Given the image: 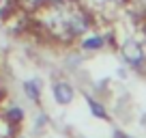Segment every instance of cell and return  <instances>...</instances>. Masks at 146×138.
Listing matches in <instances>:
<instances>
[{
    "instance_id": "cell-1",
    "label": "cell",
    "mask_w": 146,
    "mask_h": 138,
    "mask_svg": "<svg viewBox=\"0 0 146 138\" xmlns=\"http://www.w3.org/2000/svg\"><path fill=\"white\" fill-rule=\"evenodd\" d=\"M52 95H54V101L60 106H69L75 99V91H73L71 82H67V80H56L52 84Z\"/></svg>"
},
{
    "instance_id": "cell-2",
    "label": "cell",
    "mask_w": 146,
    "mask_h": 138,
    "mask_svg": "<svg viewBox=\"0 0 146 138\" xmlns=\"http://www.w3.org/2000/svg\"><path fill=\"white\" fill-rule=\"evenodd\" d=\"M120 54H123V58L127 60V63H131V65H140L142 60H144V56H146L144 48H142L135 39H127V41L123 43V48H120Z\"/></svg>"
},
{
    "instance_id": "cell-3",
    "label": "cell",
    "mask_w": 146,
    "mask_h": 138,
    "mask_svg": "<svg viewBox=\"0 0 146 138\" xmlns=\"http://www.w3.org/2000/svg\"><path fill=\"white\" fill-rule=\"evenodd\" d=\"M24 95H26L32 104H39V101H41V82H39V80H26V82H24Z\"/></svg>"
},
{
    "instance_id": "cell-4",
    "label": "cell",
    "mask_w": 146,
    "mask_h": 138,
    "mask_svg": "<svg viewBox=\"0 0 146 138\" xmlns=\"http://www.w3.org/2000/svg\"><path fill=\"white\" fill-rule=\"evenodd\" d=\"M5 121L9 125H22L24 123V110L19 106H9L5 112Z\"/></svg>"
},
{
    "instance_id": "cell-5",
    "label": "cell",
    "mask_w": 146,
    "mask_h": 138,
    "mask_svg": "<svg viewBox=\"0 0 146 138\" xmlns=\"http://www.w3.org/2000/svg\"><path fill=\"white\" fill-rule=\"evenodd\" d=\"M101 48H103V37L101 35H92V37L82 39V50L86 52H95V50H101Z\"/></svg>"
},
{
    "instance_id": "cell-6",
    "label": "cell",
    "mask_w": 146,
    "mask_h": 138,
    "mask_svg": "<svg viewBox=\"0 0 146 138\" xmlns=\"http://www.w3.org/2000/svg\"><path fill=\"white\" fill-rule=\"evenodd\" d=\"M86 101H88V108H90L92 117H97V119H108V112H105V108H103V104H101V101L92 99V97H88Z\"/></svg>"
},
{
    "instance_id": "cell-7",
    "label": "cell",
    "mask_w": 146,
    "mask_h": 138,
    "mask_svg": "<svg viewBox=\"0 0 146 138\" xmlns=\"http://www.w3.org/2000/svg\"><path fill=\"white\" fill-rule=\"evenodd\" d=\"M114 138H129V136H127V134H123V132H116Z\"/></svg>"
},
{
    "instance_id": "cell-8",
    "label": "cell",
    "mask_w": 146,
    "mask_h": 138,
    "mask_svg": "<svg viewBox=\"0 0 146 138\" xmlns=\"http://www.w3.org/2000/svg\"><path fill=\"white\" fill-rule=\"evenodd\" d=\"M108 2H123V0H108Z\"/></svg>"
},
{
    "instance_id": "cell-9",
    "label": "cell",
    "mask_w": 146,
    "mask_h": 138,
    "mask_svg": "<svg viewBox=\"0 0 146 138\" xmlns=\"http://www.w3.org/2000/svg\"><path fill=\"white\" fill-rule=\"evenodd\" d=\"M0 138H5V136H2V132H0Z\"/></svg>"
},
{
    "instance_id": "cell-10",
    "label": "cell",
    "mask_w": 146,
    "mask_h": 138,
    "mask_svg": "<svg viewBox=\"0 0 146 138\" xmlns=\"http://www.w3.org/2000/svg\"><path fill=\"white\" fill-rule=\"evenodd\" d=\"M0 2H2V0H0Z\"/></svg>"
}]
</instances>
